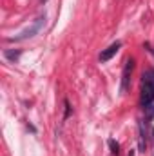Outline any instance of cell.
<instances>
[{
    "mask_svg": "<svg viewBox=\"0 0 154 156\" xmlns=\"http://www.w3.org/2000/svg\"><path fill=\"white\" fill-rule=\"evenodd\" d=\"M142 109L149 118L154 116V71L147 69L142 76Z\"/></svg>",
    "mask_w": 154,
    "mask_h": 156,
    "instance_id": "cell-1",
    "label": "cell"
},
{
    "mask_svg": "<svg viewBox=\"0 0 154 156\" xmlns=\"http://www.w3.org/2000/svg\"><path fill=\"white\" fill-rule=\"evenodd\" d=\"M44 20H45V16H38L27 29H24L22 33H18L16 37H11L9 42H20V40H26V38H31V37H35L37 33L40 31V27L44 26Z\"/></svg>",
    "mask_w": 154,
    "mask_h": 156,
    "instance_id": "cell-2",
    "label": "cell"
},
{
    "mask_svg": "<svg viewBox=\"0 0 154 156\" xmlns=\"http://www.w3.org/2000/svg\"><path fill=\"white\" fill-rule=\"evenodd\" d=\"M132 69H134V60H132V58H127L125 67H123V73H121V93H125V91L129 89V85H131Z\"/></svg>",
    "mask_w": 154,
    "mask_h": 156,
    "instance_id": "cell-3",
    "label": "cell"
},
{
    "mask_svg": "<svg viewBox=\"0 0 154 156\" xmlns=\"http://www.w3.org/2000/svg\"><path fill=\"white\" fill-rule=\"evenodd\" d=\"M120 47H121V42H114V44H111L107 49H103V51L100 53V56H98L100 62H107V60H111L116 53L120 51Z\"/></svg>",
    "mask_w": 154,
    "mask_h": 156,
    "instance_id": "cell-4",
    "label": "cell"
},
{
    "mask_svg": "<svg viewBox=\"0 0 154 156\" xmlns=\"http://www.w3.org/2000/svg\"><path fill=\"white\" fill-rule=\"evenodd\" d=\"M138 133H140V138H138V144H140V151L142 153H145V149H147V133H145V123L140 120V123H138Z\"/></svg>",
    "mask_w": 154,
    "mask_h": 156,
    "instance_id": "cell-5",
    "label": "cell"
},
{
    "mask_svg": "<svg viewBox=\"0 0 154 156\" xmlns=\"http://www.w3.org/2000/svg\"><path fill=\"white\" fill-rule=\"evenodd\" d=\"M18 56H20V49H18V51H11V49H5V58H7V60L15 62V60H18Z\"/></svg>",
    "mask_w": 154,
    "mask_h": 156,
    "instance_id": "cell-6",
    "label": "cell"
},
{
    "mask_svg": "<svg viewBox=\"0 0 154 156\" xmlns=\"http://www.w3.org/2000/svg\"><path fill=\"white\" fill-rule=\"evenodd\" d=\"M109 145H111V149H113V151H111L113 154H114V156L120 154V145H118V142H116V140H109Z\"/></svg>",
    "mask_w": 154,
    "mask_h": 156,
    "instance_id": "cell-7",
    "label": "cell"
},
{
    "mask_svg": "<svg viewBox=\"0 0 154 156\" xmlns=\"http://www.w3.org/2000/svg\"><path fill=\"white\" fill-rule=\"evenodd\" d=\"M71 115V107H69V102H65V118Z\"/></svg>",
    "mask_w": 154,
    "mask_h": 156,
    "instance_id": "cell-8",
    "label": "cell"
}]
</instances>
